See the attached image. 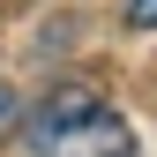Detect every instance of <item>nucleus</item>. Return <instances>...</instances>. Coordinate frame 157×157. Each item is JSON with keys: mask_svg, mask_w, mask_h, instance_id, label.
I'll use <instances>...</instances> for the list:
<instances>
[{"mask_svg": "<svg viewBox=\"0 0 157 157\" xmlns=\"http://www.w3.org/2000/svg\"><path fill=\"white\" fill-rule=\"evenodd\" d=\"M15 120H23L30 157H135V127L97 90H45Z\"/></svg>", "mask_w": 157, "mask_h": 157, "instance_id": "f257e3e1", "label": "nucleus"}, {"mask_svg": "<svg viewBox=\"0 0 157 157\" xmlns=\"http://www.w3.org/2000/svg\"><path fill=\"white\" fill-rule=\"evenodd\" d=\"M127 23L135 30H157V0H127Z\"/></svg>", "mask_w": 157, "mask_h": 157, "instance_id": "f03ea898", "label": "nucleus"}, {"mask_svg": "<svg viewBox=\"0 0 157 157\" xmlns=\"http://www.w3.org/2000/svg\"><path fill=\"white\" fill-rule=\"evenodd\" d=\"M15 112H23V105H15V90H8V75H0V135L15 127Z\"/></svg>", "mask_w": 157, "mask_h": 157, "instance_id": "7ed1b4c3", "label": "nucleus"}]
</instances>
